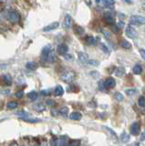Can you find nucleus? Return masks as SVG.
<instances>
[{
	"instance_id": "17",
	"label": "nucleus",
	"mask_w": 145,
	"mask_h": 146,
	"mask_svg": "<svg viewBox=\"0 0 145 146\" xmlns=\"http://www.w3.org/2000/svg\"><path fill=\"white\" fill-rule=\"evenodd\" d=\"M26 68L29 70H36L38 68V63L35 61H29L26 64Z\"/></svg>"
},
{
	"instance_id": "9",
	"label": "nucleus",
	"mask_w": 145,
	"mask_h": 146,
	"mask_svg": "<svg viewBox=\"0 0 145 146\" xmlns=\"http://www.w3.org/2000/svg\"><path fill=\"white\" fill-rule=\"evenodd\" d=\"M58 27H60V22H58V21H55V22H52L49 25L45 27L44 29H43V31L44 32H49V31H52V30L57 29Z\"/></svg>"
},
{
	"instance_id": "36",
	"label": "nucleus",
	"mask_w": 145,
	"mask_h": 146,
	"mask_svg": "<svg viewBox=\"0 0 145 146\" xmlns=\"http://www.w3.org/2000/svg\"><path fill=\"white\" fill-rule=\"evenodd\" d=\"M99 89L101 90H106V86H105V80H99Z\"/></svg>"
},
{
	"instance_id": "20",
	"label": "nucleus",
	"mask_w": 145,
	"mask_h": 146,
	"mask_svg": "<svg viewBox=\"0 0 145 146\" xmlns=\"http://www.w3.org/2000/svg\"><path fill=\"white\" fill-rule=\"evenodd\" d=\"M28 98L30 100H32V102H34V100H36L38 99V92H37V91H35V90L30 91V92L28 93Z\"/></svg>"
},
{
	"instance_id": "44",
	"label": "nucleus",
	"mask_w": 145,
	"mask_h": 146,
	"mask_svg": "<svg viewBox=\"0 0 145 146\" xmlns=\"http://www.w3.org/2000/svg\"><path fill=\"white\" fill-rule=\"evenodd\" d=\"M65 56V58L67 59V60H72V59H73V56H72V55H70V54H65L64 55Z\"/></svg>"
},
{
	"instance_id": "37",
	"label": "nucleus",
	"mask_w": 145,
	"mask_h": 146,
	"mask_svg": "<svg viewBox=\"0 0 145 146\" xmlns=\"http://www.w3.org/2000/svg\"><path fill=\"white\" fill-rule=\"evenodd\" d=\"M99 48H101V49L102 50L103 52H105V53H109V48L107 47V46L105 45V44H103V43H101L99 44Z\"/></svg>"
},
{
	"instance_id": "38",
	"label": "nucleus",
	"mask_w": 145,
	"mask_h": 146,
	"mask_svg": "<svg viewBox=\"0 0 145 146\" xmlns=\"http://www.w3.org/2000/svg\"><path fill=\"white\" fill-rule=\"evenodd\" d=\"M51 93V90L50 89H48V90H44L40 91V94L42 96H49Z\"/></svg>"
},
{
	"instance_id": "21",
	"label": "nucleus",
	"mask_w": 145,
	"mask_h": 146,
	"mask_svg": "<svg viewBox=\"0 0 145 146\" xmlns=\"http://www.w3.org/2000/svg\"><path fill=\"white\" fill-rule=\"evenodd\" d=\"M120 46L121 48H126V49H129L131 48V44L129 42V41H127V40H121V42H120Z\"/></svg>"
},
{
	"instance_id": "34",
	"label": "nucleus",
	"mask_w": 145,
	"mask_h": 146,
	"mask_svg": "<svg viewBox=\"0 0 145 146\" xmlns=\"http://www.w3.org/2000/svg\"><path fill=\"white\" fill-rule=\"evenodd\" d=\"M75 32L78 35H83L84 34V29L79 27V26H76L75 27Z\"/></svg>"
},
{
	"instance_id": "7",
	"label": "nucleus",
	"mask_w": 145,
	"mask_h": 146,
	"mask_svg": "<svg viewBox=\"0 0 145 146\" xmlns=\"http://www.w3.org/2000/svg\"><path fill=\"white\" fill-rule=\"evenodd\" d=\"M0 84L2 86H5V87H8L12 84V78L10 75L8 74H5V75H2L0 77Z\"/></svg>"
},
{
	"instance_id": "32",
	"label": "nucleus",
	"mask_w": 145,
	"mask_h": 146,
	"mask_svg": "<svg viewBox=\"0 0 145 146\" xmlns=\"http://www.w3.org/2000/svg\"><path fill=\"white\" fill-rule=\"evenodd\" d=\"M114 99H115L116 100H118V102H121V100H123L124 96L122 95L121 92H116V93L114 94Z\"/></svg>"
},
{
	"instance_id": "23",
	"label": "nucleus",
	"mask_w": 145,
	"mask_h": 146,
	"mask_svg": "<svg viewBox=\"0 0 145 146\" xmlns=\"http://www.w3.org/2000/svg\"><path fill=\"white\" fill-rule=\"evenodd\" d=\"M17 106H19V104H17V102H9L7 103V108L8 110H14V109H17Z\"/></svg>"
},
{
	"instance_id": "12",
	"label": "nucleus",
	"mask_w": 145,
	"mask_h": 146,
	"mask_svg": "<svg viewBox=\"0 0 145 146\" xmlns=\"http://www.w3.org/2000/svg\"><path fill=\"white\" fill-rule=\"evenodd\" d=\"M140 132V124L139 122H134L130 126V133L132 135H138Z\"/></svg>"
},
{
	"instance_id": "14",
	"label": "nucleus",
	"mask_w": 145,
	"mask_h": 146,
	"mask_svg": "<svg viewBox=\"0 0 145 146\" xmlns=\"http://www.w3.org/2000/svg\"><path fill=\"white\" fill-rule=\"evenodd\" d=\"M89 59V55L85 52H79V62H81L82 64H87L88 60Z\"/></svg>"
},
{
	"instance_id": "15",
	"label": "nucleus",
	"mask_w": 145,
	"mask_h": 146,
	"mask_svg": "<svg viewBox=\"0 0 145 146\" xmlns=\"http://www.w3.org/2000/svg\"><path fill=\"white\" fill-rule=\"evenodd\" d=\"M54 94L57 97H60V96H62L64 94V89L62 88V86L60 85H58L55 89H54Z\"/></svg>"
},
{
	"instance_id": "33",
	"label": "nucleus",
	"mask_w": 145,
	"mask_h": 146,
	"mask_svg": "<svg viewBox=\"0 0 145 146\" xmlns=\"http://www.w3.org/2000/svg\"><path fill=\"white\" fill-rule=\"evenodd\" d=\"M65 144H67V138L65 136H62L58 140V145H65Z\"/></svg>"
},
{
	"instance_id": "27",
	"label": "nucleus",
	"mask_w": 145,
	"mask_h": 146,
	"mask_svg": "<svg viewBox=\"0 0 145 146\" xmlns=\"http://www.w3.org/2000/svg\"><path fill=\"white\" fill-rule=\"evenodd\" d=\"M89 76L94 80H98L99 78V76H101V74H99V72L97 70H92V71L89 72Z\"/></svg>"
},
{
	"instance_id": "22",
	"label": "nucleus",
	"mask_w": 145,
	"mask_h": 146,
	"mask_svg": "<svg viewBox=\"0 0 145 146\" xmlns=\"http://www.w3.org/2000/svg\"><path fill=\"white\" fill-rule=\"evenodd\" d=\"M17 115L19 116L20 119L28 118V117H30V116H31L28 112H26V111H17Z\"/></svg>"
},
{
	"instance_id": "13",
	"label": "nucleus",
	"mask_w": 145,
	"mask_h": 146,
	"mask_svg": "<svg viewBox=\"0 0 145 146\" xmlns=\"http://www.w3.org/2000/svg\"><path fill=\"white\" fill-rule=\"evenodd\" d=\"M115 85H116V81L113 78L110 77V78H108L107 80H105L106 89H112V88H114Z\"/></svg>"
},
{
	"instance_id": "8",
	"label": "nucleus",
	"mask_w": 145,
	"mask_h": 146,
	"mask_svg": "<svg viewBox=\"0 0 145 146\" xmlns=\"http://www.w3.org/2000/svg\"><path fill=\"white\" fill-rule=\"evenodd\" d=\"M103 19L109 25H113V24H114V22H115V17H114V16H113L112 14L110 13V12L104 14Z\"/></svg>"
},
{
	"instance_id": "30",
	"label": "nucleus",
	"mask_w": 145,
	"mask_h": 146,
	"mask_svg": "<svg viewBox=\"0 0 145 146\" xmlns=\"http://www.w3.org/2000/svg\"><path fill=\"white\" fill-rule=\"evenodd\" d=\"M23 121H26V122H30V123H36V122H38L39 120H38V119H35V118H31L30 117H28V118H24V119H22Z\"/></svg>"
},
{
	"instance_id": "31",
	"label": "nucleus",
	"mask_w": 145,
	"mask_h": 146,
	"mask_svg": "<svg viewBox=\"0 0 145 146\" xmlns=\"http://www.w3.org/2000/svg\"><path fill=\"white\" fill-rule=\"evenodd\" d=\"M125 93L128 96H133L137 93V90L136 89H128V90H125Z\"/></svg>"
},
{
	"instance_id": "26",
	"label": "nucleus",
	"mask_w": 145,
	"mask_h": 146,
	"mask_svg": "<svg viewBox=\"0 0 145 146\" xmlns=\"http://www.w3.org/2000/svg\"><path fill=\"white\" fill-rule=\"evenodd\" d=\"M34 108L37 110L38 111H44L45 110H46V106L43 104V103H38V104H36Z\"/></svg>"
},
{
	"instance_id": "4",
	"label": "nucleus",
	"mask_w": 145,
	"mask_h": 146,
	"mask_svg": "<svg viewBox=\"0 0 145 146\" xmlns=\"http://www.w3.org/2000/svg\"><path fill=\"white\" fill-rule=\"evenodd\" d=\"M129 23L131 25H145V17L142 16H132L130 17Z\"/></svg>"
},
{
	"instance_id": "28",
	"label": "nucleus",
	"mask_w": 145,
	"mask_h": 146,
	"mask_svg": "<svg viewBox=\"0 0 145 146\" xmlns=\"http://www.w3.org/2000/svg\"><path fill=\"white\" fill-rule=\"evenodd\" d=\"M121 141H123V143H126V141H128L130 140V135L127 133V132H122L121 135Z\"/></svg>"
},
{
	"instance_id": "25",
	"label": "nucleus",
	"mask_w": 145,
	"mask_h": 146,
	"mask_svg": "<svg viewBox=\"0 0 145 146\" xmlns=\"http://www.w3.org/2000/svg\"><path fill=\"white\" fill-rule=\"evenodd\" d=\"M95 42H96V40H95V38H93V36H89L86 38V43H87L89 46H93L95 44Z\"/></svg>"
},
{
	"instance_id": "43",
	"label": "nucleus",
	"mask_w": 145,
	"mask_h": 146,
	"mask_svg": "<svg viewBox=\"0 0 145 146\" xmlns=\"http://www.w3.org/2000/svg\"><path fill=\"white\" fill-rule=\"evenodd\" d=\"M140 57L142 58L143 60H145V49L144 48H140Z\"/></svg>"
},
{
	"instance_id": "46",
	"label": "nucleus",
	"mask_w": 145,
	"mask_h": 146,
	"mask_svg": "<svg viewBox=\"0 0 145 146\" xmlns=\"http://www.w3.org/2000/svg\"><path fill=\"white\" fill-rule=\"evenodd\" d=\"M140 141H145V130L140 133Z\"/></svg>"
},
{
	"instance_id": "41",
	"label": "nucleus",
	"mask_w": 145,
	"mask_h": 146,
	"mask_svg": "<svg viewBox=\"0 0 145 146\" xmlns=\"http://www.w3.org/2000/svg\"><path fill=\"white\" fill-rule=\"evenodd\" d=\"M46 103L48 105V106H55L56 105V102L55 100H48Z\"/></svg>"
},
{
	"instance_id": "6",
	"label": "nucleus",
	"mask_w": 145,
	"mask_h": 146,
	"mask_svg": "<svg viewBox=\"0 0 145 146\" xmlns=\"http://www.w3.org/2000/svg\"><path fill=\"white\" fill-rule=\"evenodd\" d=\"M52 52V48H51V46L50 45H47L42 48V51H41V58L43 60L45 61H48V58L49 57V55L51 54Z\"/></svg>"
},
{
	"instance_id": "1",
	"label": "nucleus",
	"mask_w": 145,
	"mask_h": 146,
	"mask_svg": "<svg viewBox=\"0 0 145 146\" xmlns=\"http://www.w3.org/2000/svg\"><path fill=\"white\" fill-rule=\"evenodd\" d=\"M76 77V73L73 70H65L64 72L61 73L60 80L62 81L66 82V83H70L74 80Z\"/></svg>"
},
{
	"instance_id": "42",
	"label": "nucleus",
	"mask_w": 145,
	"mask_h": 146,
	"mask_svg": "<svg viewBox=\"0 0 145 146\" xmlns=\"http://www.w3.org/2000/svg\"><path fill=\"white\" fill-rule=\"evenodd\" d=\"M104 128H105L106 130H108L109 131H110V133H111V135H112V136H114V137H117V134L115 133V131H113L112 129H111V128H109V127H106V126L104 127Z\"/></svg>"
},
{
	"instance_id": "24",
	"label": "nucleus",
	"mask_w": 145,
	"mask_h": 146,
	"mask_svg": "<svg viewBox=\"0 0 145 146\" xmlns=\"http://www.w3.org/2000/svg\"><path fill=\"white\" fill-rule=\"evenodd\" d=\"M58 113H60V115L63 116V117H67L68 113H69V108H68V107H62L60 111H58Z\"/></svg>"
},
{
	"instance_id": "48",
	"label": "nucleus",
	"mask_w": 145,
	"mask_h": 146,
	"mask_svg": "<svg viewBox=\"0 0 145 146\" xmlns=\"http://www.w3.org/2000/svg\"><path fill=\"white\" fill-rule=\"evenodd\" d=\"M0 2H1V3H9L10 2V0H0Z\"/></svg>"
},
{
	"instance_id": "29",
	"label": "nucleus",
	"mask_w": 145,
	"mask_h": 146,
	"mask_svg": "<svg viewBox=\"0 0 145 146\" xmlns=\"http://www.w3.org/2000/svg\"><path fill=\"white\" fill-rule=\"evenodd\" d=\"M86 65H89V66H94L96 67L98 65H99V62L98 60H96V59H89L87 64Z\"/></svg>"
},
{
	"instance_id": "18",
	"label": "nucleus",
	"mask_w": 145,
	"mask_h": 146,
	"mask_svg": "<svg viewBox=\"0 0 145 146\" xmlns=\"http://www.w3.org/2000/svg\"><path fill=\"white\" fill-rule=\"evenodd\" d=\"M124 74H125V68L123 67H118L115 71V75L119 78H121Z\"/></svg>"
},
{
	"instance_id": "16",
	"label": "nucleus",
	"mask_w": 145,
	"mask_h": 146,
	"mask_svg": "<svg viewBox=\"0 0 145 146\" xmlns=\"http://www.w3.org/2000/svg\"><path fill=\"white\" fill-rule=\"evenodd\" d=\"M81 118H82V115H81V113L79 111H74L70 113V119L73 121H79Z\"/></svg>"
},
{
	"instance_id": "47",
	"label": "nucleus",
	"mask_w": 145,
	"mask_h": 146,
	"mask_svg": "<svg viewBox=\"0 0 145 146\" xmlns=\"http://www.w3.org/2000/svg\"><path fill=\"white\" fill-rule=\"evenodd\" d=\"M118 27H120V29H121V27H123L124 26V24H123V22H119V23H118Z\"/></svg>"
},
{
	"instance_id": "19",
	"label": "nucleus",
	"mask_w": 145,
	"mask_h": 146,
	"mask_svg": "<svg viewBox=\"0 0 145 146\" xmlns=\"http://www.w3.org/2000/svg\"><path fill=\"white\" fill-rule=\"evenodd\" d=\"M132 71H133V73L134 74H136V75H140V73L142 72V67L140 65V64H136V65L133 67V68H132Z\"/></svg>"
},
{
	"instance_id": "39",
	"label": "nucleus",
	"mask_w": 145,
	"mask_h": 146,
	"mask_svg": "<svg viewBox=\"0 0 145 146\" xmlns=\"http://www.w3.org/2000/svg\"><path fill=\"white\" fill-rule=\"evenodd\" d=\"M23 95H24V91H23V90H19V91H17L16 94H15L16 97H17V98H19V99H20V98L23 97Z\"/></svg>"
},
{
	"instance_id": "5",
	"label": "nucleus",
	"mask_w": 145,
	"mask_h": 146,
	"mask_svg": "<svg viewBox=\"0 0 145 146\" xmlns=\"http://www.w3.org/2000/svg\"><path fill=\"white\" fill-rule=\"evenodd\" d=\"M7 18L12 23H17L20 20V15L16 10H9L7 12Z\"/></svg>"
},
{
	"instance_id": "10",
	"label": "nucleus",
	"mask_w": 145,
	"mask_h": 146,
	"mask_svg": "<svg viewBox=\"0 0 145 146\" xmlns=\"http://www.w3.org/2000/svg\"><path fill=\"white\" fill-rule=\"evenodd\" d=\"M72 26H73V18L71 17L70 15L67 14V15L65 16V19H64V27H66V29H69Z\"/></svg>"
},
{
	"instance_id": "2",
	"label": "nucleus",
	"mask_w": 145,
	"mask_h": 146,
	"mask_svg": "<svg viewBox=\"0 0 145 146\" xmlns=\"http://www.w3.org/2000/svg\"><path fill=\"white\" fill-rule=\"evenodd\" d=\"M95 4L99 8H113L114 0H95Z\"/></svg>"
},
{
	"instance_id": "35",
	"label": "nucleus",
	"mask_w": 145,
	"mask_h": 146,
	"mask_svg": "<svg viewBox=\"0 0 145 146\" xmlns=\"http://www.w3.org/2000/svg\"><path fill=\"white\" fill-rule=\"evenodd\" d=\"M138 104L140 107H144L145 106V98L143 97V96H142V97H140L139 100H138Z\"/></svg>"
},
{
	"instance_id": "40",
	"label": "nucleus",
	"mask_w": 145,
	"mask_h": 146,
	"mask_svg": "<svg viewBox=\"0 0 145 146\" xmlns=\"http://www.w3.org/2000/svg\"><path fill=\"white\" fill-rule=\"evenodd\" d=\"M102 33L105 35V36L107 38H111V33L109 32L107 29H102Z\"/></svg>"
},
{
	"instance_id": "3",
	"label": "nucleus",
	"mask_w": 145,
	"mask_h": 146,
	"mask_svg": "<svg viewBox=\"0 0 145 146\" xmlns=\"http://www.w3.org/2000/svg\"><path fill=\"white\" fill-rule=\"evenodd\" d=\"M125 32H126V35L128 38H136L138 36V33H137V30L136 29L133 27V25L131 24H129L128 26L126 27V29H125Z\"/></svg>"
},
{
	"instance_id": "45",
	"label": "nucleus",
	"mask_w": 145,
	"mask_h": 146,
	"mask_svg": "<svg viewBox=\"0 0 145 146\" xmlns=\"http://www.w3.org/2000/svg\"><path fill=\"white\" fill-rule=\"evenodd\" d=\"M119 29H120V27H118V25H113L112 26V30H113V32H115V33L119 32Z\"/></svg>"
},
{
	"instance_id": "49",
	"label": "nucleus",
	"mask_w": 145,
	"mask_h": 146,
	"mask_svg": "<svg viewBox=\"0 0 145 146\" xmlns=\"http://www.w3.org/2000/svg\"><path fill=\"white\" fill-rule=\"evenodd\" d=\"M124 2L128 3V4H131V3H132V1H131V0H124Z\"/></svg>"
},
{
	"instance_id": "11",
	"label": "nucleus",
	"mask_w": 145,
	"mask_h": 146,
	"mask_svg": "<svg viewBox=\"0 0 145 146\" xmlns=\"http://www.w3.org/2000/svg\"><path fill=\"white\" fill-rule=\"evenodd\" d=\"M68 50H69V48H68V46L65 45V44L58 45V48H57V52H58V54L62 55V56H64L65 54L68 53Z\"/></svg>"
}]
</instances>
